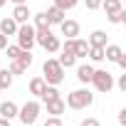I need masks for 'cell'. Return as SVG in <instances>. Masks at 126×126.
Returning a JSON list of instances; mask_svg holds the SVG:
<instances>
[{
    "mask_svg": "<svg viewBox=\"0 0 126 126\" xmlns=\"http://www.w3.org/2000/svg\"><path fill=\"white\" fill-rule=\"evenodd\" d=\"M106 20H109L111 25H119V22H126V13H124V8H121L119 13H106Z\"/></svg>",
    "mask_w": 126,
    "mask_h": 126,
    "instance_id": "cell-22",
    "label": "cell"
},
{
    "mask_svg": "<svg viewBox=\"0 0 126 126\" xmlns=\"http://www.w3.org/2000/svg\"><path fill=\"white\" fill-rule=\"evenodd\" d=\"M121 52H124V49H121L119 45H106V47H104V59H109V62H116Z\"/></svg>",
    "mask_w": 126,
    "mask_h": 126,
    "instance_id": "cell-15",
    "label": "cell"
},
{
    "mask_svg": "<svg viewBox=\"0 0 126 126\" xmlns=\"http://www.w3.org/2000/svg\"><path fill=\"white\" fill-rule=\"evenodd\" d=\"M47 104V114H52V116H59V114H64V109H67V104H64V99H52V101H45Z\"/></svg>",
    "mask_w": 126,
    "mask_h": 126,
    "instance_id": "cell-10",
    "label": "cell"
},
{
    "mask_svg": "<svg viewBox=\"0 0 126 126\" xmlns=\"http://www.w3.org/2000/svg\"><path fill=\"white\" fill-rule=\"evenodd\" d=\"M57 62H59V64H62V67H67V69H69V67H74V64H77V57H74L72 52H62Z\"/></svg>",
    "mask_w": 126,
    "mask_h": 126,
    "instance_id": "cell-19",
    "label": "cell"
},
{
    "mask_svg": "<svg viewBox=\"0 0 126 126\" xmlns=\"http://www.w3.org/2000/svg\"><path fill=\"white\" fill-rule=\"evenodd\" d=\"M30 15H32V13H30L27 5H15V10H13V20H15L17 25H25V22L30 20Z\"/></svg>",
    "mask_w": 126,
    "mask_h": 126,
    "instance_id": "cell-8",
    "label": "cell"
},
{
    "mask_svg": "<svg viewBox=\"0 0 126 126\" xmlns=\"http://www.w3.org/2000/svg\"><path fill=\"white\" fill-rule=\"evenodd\" d=\"M5 3H8V0H0V8H3V5H5Z\"/></svg>",
    "mask_w": 126,
    "mask_h": 126,
    "instance_id": "cell-38",
    "label": "cell"
},
{
    "mask_svg": "<svg viewBox=\"0 0 126 126\" xmlns=\"http://www.w3.org/2000/svg\"><path fill=\"white\" fill-rule=\"evenodd\" d=\"M40 99H42V101H52V99H59V92H57V87H54V84H47V87H45V92L40 94Z\"/></svg>",
    "mask_w": 126,
    "mask_h": 126,
    "instance_id": "cell-18",
    "label": "cell"
},
{
    "mask_svg": "<svg viewBox=\"0 0 126 126\" xmlns=\"http://www.w3.org/2000/svg\"><path fill=\"white\" fill-rule=\"evenodd\" d=\"M114 84H116L121 92H126V74H121V77H119V82H114Z\"/></svg>",
    "mask_w": 126,
    "mask_h": 126,
    "instance_id": "cell-32",
    "label": "cell"
},
{
    "mask_svg": "<svg viewBox=\"0 0 126 126\" xmlns=\"http://www.w3.org/2000/svg\"><path fill=\"white\" fill-rule=\"evenodd\" d=\"M119 126H126V109L119 111Z\"/></svg>",
    "mask_w": 126,
    "mask_h": 126,
    "instance_id": "cell-34",
    "label": "cell"
},
{
    "mask_svg": "<svg viewBox=\"0 0 126 126\" xmlns=\"http://www.w3.org/2000/svg\"><path fill=\"white\" fill-rule=\"evenodd\" d=\"M0 116L3 119H15L17 116V104L15 101H3L0 104Z\"/></svg>",
    "mask_w": 126,
    "mask_h": 126,
    "instance_id": "cell-12",
    "label": "cell"
},
{
    "mask_svg": "<svg viewBox=\"0 0 126 126\" xmlns=\"http://www.w3.org/2000/svg\"><path fill=\"white\" fill-rule=\"evenodd\" d=\"M0 92H3V89H0Z\"/></svg>",
    "mask_w": 126,
    "mask_h": 126,
    "instance_id": "cell-39",
    "label": "cell"
},
{
    "mask_svg": "<svg viewBox=\"0 0 126 126\" xmlns=\"http://www.w3.org/2000/svg\"><path fill=\"white\" fill-rule=\"evenodd\" d=\"M35 30H42V27H52L49 25V17H47V13H37L35 15V25H32Z\"/></svg>",
    "mask_w": 126,
    "mask_h": 126,
    "instance_id": "cell-21",
    "label": "cell"
},
{
    "mask_svg": "<svg viewBox=\"0 0 126 126\" xmlns=\"http://www.w3.org/2000/svg\"><path fill=\"white\" fill-rule=\"evenodd\" d=\"M17 27H20V25H17L13 17H3V20H0V32H3L5 37L15 35V32H17Z\"/></svg>",
    "mask_w": 126,
    "mask_h": 126,
    "instance_id": "cell-11",
    "label": "cell"
},
{
    "mask_svg": "<svg viewBox=\"0 0 126 126\" xmlns=\"http://www.w3.org/2000/svg\"><path fill=\"white\" fill-rule=\"evenodd\" d=\"M87 52H89V42L74 37V57H87Z\"/></svg>",
    "mask_w": 126,
    "mask_h": 126,
    "instance_id": "cell-17",
    "label": "cell"
},
{
    "mask_svg": "<svg viewBox=\"0 0 126 126\" xmlns=\"http://www.w3.org/2000/svg\"><path fill=\"white\" fill-rule=\"evenodd\" d=\"M13 87V74L10 69H3L0 67V89H10Z\"/></svg>",
    "mask_w": 126,
    "mask_h": 126,
    "instance_id": "cell-20",
    "label": "cell"
},
{
    "mask_svg": "<svg viewBox=\"0 0 126 126\" xmlns=\"http://www.w3.org/2000/svg\"><path fill=\"white\" fill-rule=\"evenodd\" d=\"M45 126H62V121H59V116H49L45 121Z\"/></svg>",
    "mask_w": 126,
    "mask_h": 126,
    "instance_id": "cell-30",
    "label": "cell"
},
{
    "mask_svg": "<svg viewBox=\"0 0 126 126\" xmlns=\"http://www.w3.org/2000/svg\"><path fill=\"white\" fill-rule=\"evenodd\" d=\"M77 3H79V0H54V5H57L59 10H64V13H67V10H72Z\"/></svg>",
    "mask_w": 126,
    "mask_h": 126,
    "instance_id": "cell-26",
    "label": "cell"
},
{
    "mask_svg": "<svg viewBox=\"0 0 126 126\" xmlns=\"http://www.w3.org/2000/svg\"><path fill=\"white\" fill-rule=\"evenodd\" d=\"M22 72H25V67L20 64V62L17 59H10V74L15 77V74H22Z\"/></svg>",
    "mask_w": 126,
    "mask_h": 126,
    "instance_id": "cell-27",
    "label": "cell"
},
{
    "mask_svg": "<svg viewBox=\"0 0 126 126\" xmlns=\"http://www.w3.org/2000/svg\"><path fill=\"white\" fill-rule=\"evenodd\" d=\"M79 126H99V119H94V116H87Z\"/></svg>",
    "mask_w": 126,
    "mask_h": 126,
    "instance_id": "cell-29",
    "label": "cell"
},
{
    "mask_svg": "<svg viewBox=\"0 0 126 126\" xmlns=\"http://www.w3.org/2000/svg\"><path fill=\"white\" fill-rule=\"evenodd\" d=\"M15 37H17V47L20 49H32V45H35V27L30 22H25V25L17 27Z\"/></svg>",
    "mask_w": 126,
    "mask_h": 126,
    "instance_id": "cell-5",
    "label": "cell"
},
{
    "mask_svg": "<svg viewBox=\"0 0 126 126\" xmlns=\"http://www.w3.org/2000/svg\"><path fill=\"white\" fill-rule=\"evenodd\" d=\"M59 30H62V35H67V37L72 40V37H77V35H79V22H77V20H67V17H64V20L59 22Z\"/></svg>",
    "mask_w": 126,
    "mask_h": 126,
    "instance_id": "cell-7",
    "label": "cell"
},
{
    "mask_svg": "<svg viewBox=\"0 0 126 126\" xmlns=\"http://www.w3.org/2000/svg\"><path fill=\"white\" fill-rule=\"evenodd\" d=\"M87 57H89L92 62H101V59H104V47H92V45H89Z\"/></svg>",
    "mask_w": 126,
    "mask_h": 126,
    "instance_id": "cell-23",
    "label": "cell"
},
{
    "mask_svg": "<svg viewBox=\"0 0 126 126\" xmlns=\"http://www.w3.org/2000/svg\"><path fill=\"white\" fill-rule=\"evenodd\" d=\"M37 116H40V104H37V101H25V106L17 109V119H20L25 126H32V124L37 121Z\"/></svg>",
    "mask_w": 126,
    "mask_h": 126,
    "instance_id": "cell-6",
    "label": "cell"
},
{
    "mask_svg": "<svg viewBox=\"0 0 126 126\" xmlns=\"http://www.w3.org/2000/svg\"><path fill=\"white\" fill-rule=\"evenodd\" d=\"M42 79L47 84H62L64 82V67L59 64L57 59H45V64H42Z\"/></svg>",
    "mask_w": 126,
    "mask_h": 126,
    "instance_id": "cell-1",
    "label": "cell"
},
{
    "mask_svg": "<svg viewBox=\"0 0 126 126\" xmlns=\"http://www.w3.org/2000/svg\"><path fill=\"white\" fill-rule=\"evenodd\" d=\"M35 42L37 45H42L49 54H54V52H59V40L52 35V30L49 27H42V30H35Z\"/></svg>",
    "mask_w": 126,
    "mask_h": 126,
    "instance_id": "cell-3",
    "label": "cell"
},
{
    "mask_svg": "<svg viewBox=\"0 0 126 126\" xmlns=\"http://www.w3.org/2000/svg\"><path fill=\"white\" fill-rule=\"evenodd\" d=\"M64 104H67L69 109L79 111V109H87V106L94 104V94H92L89 89H74V92L67 94V101H64Z\"/></svg>",
    "mask_w": 126,
    "mask_h": 126,
    "instance_id": "cell-2",
    "label": "cell"
},
{
    "mask_svg": "<svg viewBox=\"0 0 126 126\" xmlns=\"http://www.w3.org/2000/svg\"><path fill=\"white\" fill-rule=\"evenodd\" d=\"M92 84L96 87V92L109 94V92L114 89V74L106 72V69H94V74H92Z\"/></svg>",
    "mask_w": 126,
    "mask_h": 126,
    "instance_id": "cell-4",
    "label": "cell"
},
{
    "mask_svg": "<svg viewBox=\"0 0 126 126\" xmlns=\"http://www.w3.org/2000/svg\"><path fill=\"white\" fill-rule=\"evenodd\" d=\"M89 45H92V47H106V45H109V35H106L104 30H94V32L89 35Z\"/></svg>",
    "mask_w": 126,
    "mask_h": 126,
    "instance_id": "cell-9",
    "label": "cell"
},
{
    "mask_svg": "<svg viewBox=\"0 0 126 126\" xmlns=\"http://www.w3.org/2000/svg\"><path fill=\"white\" fill-rule=\"evenodd\" d=\"M101 8L106 13H119L121 10V0H101Z\"/></svg>",
    "mask_w": 126,
    "mask_h": 126,
    "instance_id": "cell-24",
    "label": "cell"
},
{
    "mask_svg": "<svg viewBox=\"0 0 126 126\" xmlns=\"http://www.w3.org/2000/svg\"><path fill=\"white\" fill-rule=\"evenodd\" d=\"M0 126H10V119H3V116H0Z\"/></svg>",
    "mask_w": 126,
    "mask_h": 126,
    "instance_id": "cell-36",
    "label": "cell"
},
{
    "mask_svg": "<svg viewBox=\"0 0 126 126\" xmlns=\"http://www.w3.org/2000/svg\"><path fill=\"white\" fill-rule=\"evenodd\" d=\"M5 49H8V59H17V54H20V52H22V49H20V47H17V45H8V47H5Z\"/></svg>",
    "mask_w": 126,
    "mask_h": 126,
    "instance_id": "cell-28",
    "label": "cell"
},
{
    "mask_svg": "<svg viewBox=\"0 0 126 126\" xmlns=\"http://www.w3.org/2000/svg\"><path fill=\"white\" fill-rule=\"evenodd\" d=\"M5 47H8V37L0 32V49H5Z\"/></svg>",
    "mask_w": 126,
    "mask_h": 126,
    "instance_id": "cell-35",
    "label": "cell"
},
{
    "mask_svg": "<svg viewBox=\"0 0 126 126\" xmlns=\"http://www.w3.org/2000/svg\"><path fill=\"white\" fill-rule=\"evenodd\" d=\"M87 8L89 10H99L101 8V0H87Z\"/></svg>",
    "mask_w": 126,
    "mask_h": 126,
    "instance_id": "cell-31",
    "label": "cell"
},
{
    "mask_svg": "<svg viewBox=\"0 0 126 126\" xmlns=\"http://www.w3.org/2000/svg\"><path fill=\"white\" fill-rule=\"evenodd\" d=\"M92 74H94V67H89V64L77 67V79H79L82 84H89V82H92Z\"/></svg>",
    "mask_w": 126,
    "mask_h": 126,
    "instance_id": "cell-13",
    "label": "cell"
},
{
    "mask_svg": "<svg viewBox=\"0 0 126 126\" xmlns=\"http://www.w3.org/2000/svg\"><path fill=\"white\" fill-rule=\"evenodd\" d=\"M45 87H47V82H45L42 77H35V79H30V94L40 96V94L45 92Z\"/></svg>",
    "mask_w": 126,
    "mask_h": 126,
    "instance_id": "cell-16",
    "label": "cell"
},
{
    "mask_svg": "<svg viewBox=\"0 0 126 126\" xmlns=\"http://www.w3.org/2000/svg\"><path fill=\"white\" fill-rule=\"evenodd\" d=\"M17 62H20V64L27 69V67L32 64V52H30V49H22V52L17 54Z\"/></svg>",
    "mask_w": 126,
    "mask_h": 126,
    "instance_id": "cell-25",
    "label": "cell"
},
{
    "mask_svg": "<svg viewBox=\"0 0 126 126\" xmlns=\"http://www.w3.org/2000/svg\"><path fill=\"white\" fill-rule=\"evenodd\" d=\"M116 64H119L121 69H126V54H124V52L119 54V59H116Z\"/></svg>",
    "mask_w": 126,
    "mask_h": 126,
    "instance_id": "cell-33",
    "label": "cell"
},
{
    "mask_svg": "<svg viewBox=\"0 0 126 126\" xmlns=\"http://www.w3.org/2000/svg\"><path fill=\"white\" fill-rule=\"evenodd\" d=\"M64 15H67V13H64V10H59L57 5H52V8L47 10V17H49V25H59L62 20H64Z\"/></svg>",
    "mask_w": 126,
    "mask_h": 126,
    "instance_id": "cell-14",
    "label": "cell"
},
{
    "mask_svg": "<svg viewBox=\"0 0 126 126\" xmlns=\"http://www.w3.org/2000/svg\"><path fill=\"white\" fill-rule=\"evenodd\" d=\"M15 5H27V0H13Z\"/></svg>",
    "mask_w": 126,
    "mask_h": 126,
    "instance_id": "cell-37",
    "label": "cell"
}]
</instances>
